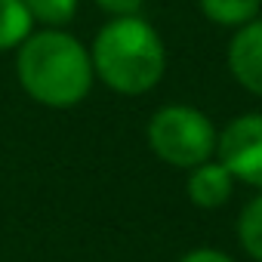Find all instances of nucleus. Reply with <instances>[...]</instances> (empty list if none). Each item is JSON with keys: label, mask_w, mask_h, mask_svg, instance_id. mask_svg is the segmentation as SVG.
I'll return each mask as SVG.
<instances>
[{"label": "nucleus", "mask_w": 262, "mask_h": 262, "mask_svg": "<svg viewBox=\"0 0 262 262\" xmlns=\"http://www.w3.org/2000/svg\"><path fill=\"white\" fill-rule=\"evenodd\" d=\"M16 74L22 90L47 108H71L93 86V59L90 50L68 31H40L28 34L19 43Z\"/></svg>", "instance_id": "obj_1"}, {"label": "nucleus", "mask_w": 262, "mask_h": 262, "mask_svg": "<svg viewBox=\"0 0 262 262\" xmlns=\"http://www.w3.org/2000/svg\"><path fill=\"white\" fill-rule=\"evenodd\" d=\"M93 71L123 96H139L164 77L161 34L139 16H114L93 40Z\"/></svg>", "instance_id": "obj_2"}, {"label": "nucleus", "mask_w": 262, "mask_h": 262, "mask_svg": "<svg viewBox=\"0 0 262 262\" xmlns=\"http://www.w3.org/2000/svg\"><path fill=\"white\" fill-rule=\"evenodd\" d=\"M148 145L161 161L191 170L216 151V129L191 105H164L148 120Z\"/></svg>", "instance_id": "obj_3"}, {"label": "nucleus", "mask_w": 262, "mask_h": 262, "mask_svg": "<svg viewBox=\"0 0 262 262\" xmlns=\"http://www.w3.org/2000/svg\"><path fill=\"white\" fill-rule=\"evenodd\" d=\"M216 151L219 164L234 176V182L262 188V114L234 117L216 139Z\"/></svg>", "instance_id": "obj_4"}, {"label": "nucleus", "mask_w": 262, "mask_h": 262, "mask_svg": "<svg viewBox=\"0 0 262 262\" xmlns=\"http://www.w3.org/2000/svg\"><path fill=\"white\" fill-rule=\"evenodd\" d=\"M228 68L244 90L262 96V19L237 28L228 47Z\"/></svg>", "instance_id": "obj_5"}, {"label": "nucleus", "mask_w": 262, "mask_h": 262, "mask_svg": "<svg viewBox=\"0 0 262 262\" xmlns=\"http://www.w3.org/2000/svg\"><path fill=\"white\" fill-rule=\"evenodd\" d=\"M231 188H234V176H231L222 164H210V161L191 167L188 182H185V191H188L191 204L201 207V210H216V207H222V204L231 198Z\"/></svg>", "instance_id": "obj_6"}, {"label": "nucleus", "mask_w": 262, "mask_h": 262, "mask_svg": "<svg viewBox=\"0 0 262 262\" xmlns=\"http://www.w3.org/2000/svg\"><path fill=\"white\" fill-rule=\"evenodd\" d=\"M201 13L225 28H241L259 16V0H198Z\"/></svg>", "instance_id": "obj_7"}, {"label": "nucleus", "mask_w": 262, "mask_h": 262, "mask_svg": "<svg viewBox=\"0 0 262 262\" xmlns=\"http://www.w3.org/2000/svg\"><path fill=\"white\" fill-rule=\"evenodd\" d=\"M31 13L22 0H0V50H13L31 34Z\"/></svg>", "instance_id": "obj_8"}, {"label": "nucleus", "mask_w": 262, "mask_h": 262, "mask_svg": "<svg viewBox=\"0 0 262 262\" xmlns=\"http://www.w3.org/2000/svg\"><path fill=\"white\" fill-rule=\"evenodd\" d=\"M237 237H241V247L256 262H262V194L244 207V213L237 219Z\"/></svg>", "instance_id": "obj_9"}, {"label": "nucleus", "mask_w": 262, "mask_h": 262, "mask_svg": "<svg viewBox=\"0 0 262 262\" xmlns=\"http://www.w3.org/2000/svg\"><path fill=\"white\" fill-rule=\"evenodd\" d=\"M34 22L43 25H65L77 13V0H22Z\"/></svg>", "instance_id": "obj_10"}, {"label": "nucleus", "mask_w": 262, "mask_h": 262, "mask_svg": "<svg viewBox=\"0 0 262 262\" xmlns=\"http://www.w3.org/2000/svg\"><path fill=\"white\" fill-rule=\"evenodd\" d=\"M96 4L111 16H136L145 0H96Z\"/></svg>", "instance_id": "obj_11"}, {"label": "nucleus", "mask_w": 262, "mask_h": 262, "mask_svg": "<svg viewBox=\"0 0 262 262\" xmlns=\"http://www.w3.org/2000/svg\"><path fill=\"white\" fill-rule=\"evenodd\" d=\"M179 262H234L231 256L219 253V250H191L188 256H182Z\"/></svg>", "instance_id": "obj_12"}]
</instances>
